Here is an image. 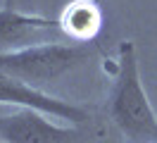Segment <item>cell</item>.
I'll return each mask as SVG.
<instances>
[{
    "mask_svg": "<svg viewBox=\"0 0 157 143\" xmlns=\"http://www.w3.org/2000/svg\"><path fill=\"white\" fill-rule=\"evenodd\" d=\"M102 24V12L93 0H74L59 14V29L76 43H88L95 38Z\"/></svg>",
    "mask_w": 157,
    "mask_h": 143,
    "instance_id": "cell-6",
    "label": "cell"
},
{
    "mask_svg": "<svg viewBox=\"0 0 157 143\" xmlns=\"http://www.w3.org/2000/svg\"><path fill=\"white\" fill-rule=\"evenodd\" d=\"M88 48L64 43H38L0 53V72L12 74L31 86L50 84L88 60Z\"/></svg>",
    "mask_w": 157,
    "mask_h": 143,
    "instance_id": "cell-2",
    "label": "cell"
},
{
    "mask_svg": "<svg viewBox=\"0 0 157 143\" xmlns=\"http://www.w3.org/2000/svg\"><path fill=\"white\" fill-rule=\"evenodd\" d=\"M100 143H112V141H107V138H105V141H100Z\"/></svg>",
    "mask_w": 157,
    "mask_h": 143,
    "instance_id": "cell-7",
    "label": "cell"
},
{
    "mask_svg": "<svg viewBox=\"0 0 157 143\" xmlns=\"http://www.w3.org/2000/svg\"><path fill=\"white\" fill-rule=\"evenodd\" d=\"M109 114L131 143H157V114L145 95L136 48L131 41L119 43L117 81L112 88Z\"/></svg>",
    "mask_w": 157,
    "mask_h": 143,
    "instance_id": "cell-1",
    "label": "cell"
},
{
    "mask_svg": "<svg viewBox=\"0 0 157 143\" xmlns=\"http://www.w3.org/2000/svg\"><path fill=\"white\" fill-rule=\"evenodd\" d=\"M50 114L19 107L14 114L0 117V143H74L78 131L50 122Z\"/></svg>",
    "mask_w": 157,
    "mask_h": 143,
    "instance_id": "cell-4",
    "label": "cell"
},
{
    "mask_svg": "<svg viewBox=\"0 0 157 143\" xmlns=\"http://www.w3.org/2000/svg\"><path fill=\"white\" fill-rule=\"evenodd\" d=\"M59 29V19H48L40 14H24L17 10H0V53L24 48V43L38 31Z\"/></svg>",
    "mask_w": 157,
    "mask_h": 143,
    "instance_id": "cell-5",
    "label": "cell"
},
{
    "mask_svg": "<svg viewBox=\"0 0 157 143\" xmlns=\"http://www.w3.org/2000/svg\"><path fill=\"white\" fill-rule=\"evenodd\" d=\"M0 105H14V107H31L38 112L50 114L52 119H67L71 124H83L88 114L83 107L71 105L69 100L48 95L38 86H31L12 74L0 72Z\"/></svg>",
    "mask_w": 157,
    "mask_h": 143,
    "instance_id": "cell-3",
    "label": "cell"
}]
</instances>
